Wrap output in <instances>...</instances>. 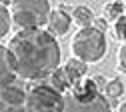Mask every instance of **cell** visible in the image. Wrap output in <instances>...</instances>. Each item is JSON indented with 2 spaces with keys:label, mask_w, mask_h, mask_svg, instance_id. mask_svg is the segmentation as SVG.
<instances>
[{
  "label": "cell",
  "mask_w": 126,
  "mask_h": 112,
  "mask_svg": "<svg viewBox=\"0 0 126 112\" xmlns=\"http://www.w3.org/2000/svg\"><path fill=\"white\" fill-rule=\"evenodd\" d=\"M72 26V16H68L64 10H52L46 22V32L54 38H62L68 34V30Z\"/></svg>",
  "instance_id": "52a82bcc"
},
{
  "label": "cell",
  "mask_w": 126,
  "mask_h": 112,
  "mask_svg": "<svg viewBox=\"0 0 126 112\" xmlns=\"http://www.w3.org/2000/svg\"><path fill=\"white\" fill-rule=\"evenodd\" d=\"M14 78H16V74H14V70H12V64H10L8 48L0 44V88L10 86Z\"/></svg>",
  "instance_id": "ba28073f"
},
{
  "label": "cell",
  "mask_w": 126,
  "mask_h": 112,
  "mask_svg": "<svg viewBox=\"0 0 126 112\" xmlns=\"http://www.w3.org/2000/svg\"><path fill=\"white\" fill-rule=\"evenodd\" d=\"M72 22L80 28V30L92 28V24H94V14H92V10H90L88 6H76L74 12H72Z\"/></svg>",
  "instance_id": "30bf717a"
},
{
  "label": "cell",
  "mask_w": 126,
  "mask_h": 112,
  "mask_svg": "<svg viewBox=\"0 0 126 112\" xmlns=\"http://www.w3.org/2000/svg\"><path fill=\"white\" fill-rule=\"evenodd\" d=\"M0 112H28L26 92L14 84L0 88Z\"/></svg>",
  "instance_id": "8992f818"
},
{
  "label": "cell",
  "mask_w": 126,
  "mask_h": 112,
  "mask_svg": "<svg viewBox=\"0 0 126 112\" xmlns=\"http://www.w3.org/2000/svg\"><path fill=\"white\" fill-rule=\"evenodd\" d=\"M122 92H124V84L120 82L118 78H114V80H110V82H106V86H104V98L116 100V98L122 96Z\"/></svg>",
  "instance_id": "7c38bea8"
},
{
  "label": "cell",
  "mask_w": 126,
  "mask_h": 112,
  "mask_svg": "<svg viewBox=\"0 0 126 112\" xmlns=\"http://www.w3.org/2000/svg\"><path fill=\"white\" fill-rule=\"evenodd\" d=\"M114 36L122 44H126V16H120V18L114 22Z\"/></svg>",
  "instance_id": "9a60e30c"
},
{
  "label": "cell",
  "mask_w": 126,
  "mask_h": 112,
  "mask_svg": "<svg viewBox=\"0 0 126 112\" xmlns=\"http://www.w3.org/2000/svg\"><path fill=\"white\" fill-rule=\"evenodd\" d=\"M26 110L28 112H62L64 110V94L56 92L52 86H34L26 92Z\"/></svg>",
  "instance_id": "277c9868"
},
{
  "label": "cell",
  "mask_w": 126,
  "mask_h": 112,
  "mask_svg": "<svg viewBox=\"0 0 126 112\" xmlns=\"http://www.w3.org/2000/svg\"><path fill=\"white\" fill-rule=\"evenodd\" d=\"M50 12H52L50 2H46V0H16V2H10L12 26H16L18 32L46 26Z\"/></svg>",
  "instance_id": "7a4b0ae2"
},
{
  "label": "cell",
  "mask_w": 126,
  "mask_h": 112,
  "mask_svg": "<svg viewBox=\"0 0 126 112\" xmlns=\"http://www.w3.org/2000/svg\"><path fill=\"white\" fill-rule=\"evenodd\" d=\"M62 112H110V104L102 94L94 96L90 100H80L68 92L64 96V110Z\"/></svg>",
  "instance_id": "5b68a950"
},
{
  "label": "cell",
  "mask_w": 126,
  "mask_h": 112,
  "mask_svg": "<svg viewBox=\"0 0 126 112\" xmlns=\"http://www.w3.org/2000/svg\"><path fill=\"white\" fill-rule=\"evenodd\" d=\"M64 72L68 76V82H70V88H72L74 84H78L80 80L86 78V64L80 62V60H76V58H70L64 64Z\"/></svg>",
  "instance_id": "9c48e42d"
},
{
  "label": "cell",
  "mask_w": 126,
  "mask_h": 112,
  "mask_svg": "<svg viewBox=\"0 0 126 112\" xmlns=\"http://www.w3.org/2000/svg\"><path fill=\"white\" fill-rule=\"evenodd\" d=\"M118 70L126 74V44H122L118 50Z\"/></svg>",
  "instance_id": "2e32d148"
},
{
  "label": "cell",
  "mask_w": 126,
  "mask_h": 112,
  "mask_svg": "<svg viewBox=\"0 0 126 112\" xmlns=\"http://www.w3.org/2000/svg\"><path fill=\"white\" fill-rule=\"evenodd\" d=\"M10 26H12V16H10V10L6 8V4L0 2V38H4L8 32H10Z\"/></svg>",
  "instance_id": "5bb4252c"
},
{
  "label": "cell",
  "mask_w": 126,
  "mask_h": 112,
  "mask_svg": "<svg viewBox=\"0 0 126 112\" xmlns=\"http://www.w3.org/2000/svg\"><path fill=\"white\" fill-rule=\"evenodd\" d=\"M70 50L76 60L84 64H96L106 54V36L94 26L78 30L70 42Z\"/></svg>",
  "instance_id": "3957f363"
},
{
  "label": "cell",
  "mask_w": 126,
  "mask_h": 112,
  "mask_svg": "<svg viewBox=\"0 0 126 112\" xmlns=\"http://www.w3.org/2000/svg\"><path fill=\"white\" fill-rule=\"evenodd\" d=\"M50 86L56 90V92H66L68 88H70V82H68V76H66V72H64V66L62 68H56L52 74H50Z\"/></svg>",
  "instance_id": "8fae6325"
},
{
  "label": "cell",
  "mask_w": 126,
  "mask_h": 112,
  "mask_svg": "<svg viewBox=\"0 0 126 112\" xmlns=\"http://www.w3.org/2000/svg\"><path fill=\"white\" fill-rule=\"evenodd\" d=\"M6 48L12 70L22 80L48 78L60 64V46L44 28L16 32Z\"/></svg>",
  "instance_id": "6da1fadb"
},
{
  "label": "cell",
  "mask_w": 126,
  "mask_h": 112,
  "mask_svg": "<svg viewBox=\"0 0 126 112\" xmlns=\"http://www.w3.org/2000/svg\"><path fill=\"white\" fill-rule=\"evenodd\" d=\"M122 12H124V4H122V2H108V4L104 6V20L116 22L120 16H124Z\"/></svg>",
  "instance_id": "4fadbf2b"
},
{
  "label": "cell",
  "mask_w": 126,
  "mask_h": 112,
  "mask_svg": "<svg viewBox=\"0 0 126 112\" xmlns=\"http://www.w3.org/2000/svg\"><path fill=\"white\" fill-rule=\"evenodd\" d=\"M118 112H126V102H122V104L118 106Z\"/></svg>",
  "instance_id": "e0dca14e"
}]
</instances>
